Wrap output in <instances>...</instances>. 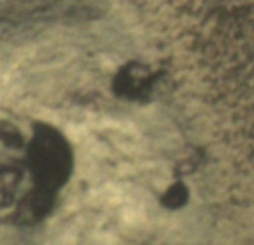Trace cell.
<instances>
[{"instance_id": "1", "label": "cell", "mask_w": 254, "mask_h": 245, "mask_svg": "<svg viewBox=\"0 0 254 245\" xmlns=\"http://www.w3.org/2000/svg\"><path fill=\"white\" fill-rule=\"evenodd\" d=\"M74 171V150L67 137L47 121H31L30 135V192L16 209L10 223L35 226L56 209L61 192Z\"/></svg>"}, {"instance_id": "2", "label": "cell", "mask_w": 254, "mask_h": 245, "mask_svg": "<svg viewBox=\"0 0 254 245\" xmlns=\"http://www.w3.org/2000/svg\"><path fill=\"white\" fill-rule=\"evenodd\" d=\"M30 126L0 109V221L10 223L30 192Z\"/></svg>"}, {"instance_id": "3", "label": "cell", "mask_w": 254, "mask_h": 245, "mask_svg": "<svg viewBox=\"0 0 254 245\" xmlns=\"http://www.w3.org/2000/svg\"><path fill=\"white\" fill-rule=\"evenodd\" d=\"M151 88V74L145 67L137 64H128L120 71L114 80V90L116 94L128 98H137L147 94Z\"/></svg>"}]
</instances>
